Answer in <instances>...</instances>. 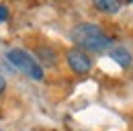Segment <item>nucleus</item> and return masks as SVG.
<instances>
[{"label": "nucleus", "mask_w": 133, "mask_h": 131, "mask_svg": "<svg viewBox=\"0 0 133 131\" xmlns=\"http://www.w3.org/2000/svg\"><path fill=\"white\" fill-rule=\"evenodd\" d=\"M129 2H133V0H129Z\"/></svg>", "instance_id": "9"}, {"label": "nucleus", "mask_w": 133, "mask_h": 131, "mask_svg": "<svg viewBox=\"0 0 133 131\" xmlns=\"http://www.w3.org/2000/svg\"><path fill=\"white\" fill-rule=\"evenodd\" d=\"M6 57H8V62L15 66L17 70L29 74L35 80H43V68L37 64L25 49H10V51L6 53Z\"/></svg>", "instance_id": "2"}, {"label": "nucleus", "mask_w": 133, "mask_h": 131, "mask_svg": "<svg viewBox=\"0 0 133 131\" xmlns=\"http://www.w3.org/2000/svg\"><path fill=\"white\" fill-rule=\"evenodd\" d=\"M4 21H8V8L0 4V23H4Z\"/></svg>", "instance_id": "7"}, {"label": "nucleus", "mask_w": 133, "mask_h": 131, "mask_svg": "<svg viewBox=\"0 0 133 131\" xmlns=\"http://www.w3.org/2000/svg\"><path fill=\"white\" fill-rule=\"evenodd\" d=\"M39 60H41V64L43 66H55L57 64V55H55V51L49 47H41L39 49ZM39 64V66H41Z\"/></svg>", "instance_id": "6"}, {"label": "nucleus", "mask_w": 133, "mask_h": 131, "mask_svg": "<svg viewBox=\"0 0 133 131\" xmlns=\"http://www.w3.org/2000/svg\"><path fill=\"white\" fill-rule=\"evenodd\" d=\"M66 62H68V66H70V70L76 72V74H86V72H90V68H92L90 57L84 53L82 49H70L66 53Z\"/></svg>", "instance_id": "3"}, {"label": "nucleus", "mask_w": 133, "mask_h": 131, "mask_svg": "<svg viewBox=\"0 0 133 131\" xmlns=\"http://www.w3.org/2000/svg\"><path fill=\"white\" fill-rule=\"evenodd\" d=\"M72 39L76 45L90 51H102V49L113 45V37H109L107 33L94 23H80L74 27L72 31Z\"/></svg>", "instance_id": "1"}, {"label": "nucleus", "mask_w": 133, "mask_h": 131, "mask_svg": "<svg viewBox=\"0 0 133 131\" xmlns=\"http://www.w3.org/2000/svg\"><path fill=\"white\" fill-rule=\"evenodd\" d=\"M4 90H6V80H4L2 76H0V94H2Z\"/></svg>", "instance_id": "8"}, {"label": "nucleus", "mask_w": 133, "mask_h": 131, "mask_svg": "<svg viewBox=\"0 0 133 131\" xmlns=\"http://www.w3.org/2000/svg\"><path fill=\"white\" fill-rule=\"evenodd\" d=\"M92 2L100 12H107V15H115L121 8V0H92Z\"/></svg>", "instance_id": "5"}, {"label": "nucleus", "mask_w": 133, "mask_h": 131, "mask_svg": "<svg viewBox=\"0 0 133 131\" xmlns=\"http://www.w3.org/2000/svg\"><path fill=\"white\" fill-rule=\"evenodd\" d=\"M111 57H113V60H115V62L121 66V68H129V66L133 64L131 53H129L125 47H115L113 51H111Z\"/></svg>", "instance_id": "4"}]
</instances>
